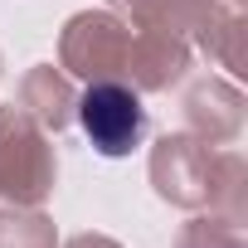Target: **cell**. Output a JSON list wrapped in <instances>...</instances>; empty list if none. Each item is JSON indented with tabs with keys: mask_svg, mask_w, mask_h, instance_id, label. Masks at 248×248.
Wrapping results in <instances>:
<instances>
[{
	"mask_svg": "<svg viewBox=\"0 0 248 248\" xmlns=\"http://www.w3.org/2000/svg\"><path fill=\"white\" fill-rule=\"evenodd\" d=\"M78 122H83V132L88 141L102 151V156H127L137 141H141V102L137 93H127L122 83H97L83 93L78 102Z\"/></svg>",
	"mask_w": 248,
	"mask_h": 248,
	"instance_id": "1",
	"label": "cell"
}]
</instances>
